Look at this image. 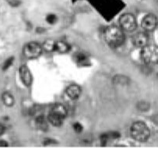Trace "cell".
I'll list each match as a JSON object with an SVG mask.
<instances>
[{
    "mask_svg": "<svg viewBox=\"0 0 158 148\" xmlns=\"http://www.w3.org/2000/svg\"><path fill=\"white\" fill-rule=\"evenodd\" d=\"M104 38L110 46L114 48L119 47L125 41V34L121 27L111 25L104 31Z\"/></svg>",
    "mask_w": 158,
    "mask_h": 148,
    "instance_id": "1",
    "label": "cell"
},
{
    "mask_svg": "<svg viewBox=\"0 0 158 148\" xmlns=\"http://www.w3.org/2000/svg\"><path fill=\"white\" fill-rule=\"evenodd\" d=\"M67 116V110L62 104H55L48 116V122L54 126H61Z\"/></svg>",
    "mask_w": 158,
    "mask_h": 148,
    "instance_id": "2",
    "label": "cell"
},
{
    "mask_svg": "<svg viewBox=\"0 0 158 148\" xmlns=\"http://www.w3.org/2000/svg\"><path fill=\"white\" fill-rule=\"evenodd\" d=\"M131 136L135 140L145 142L150 136V129L143 122H135L131 126Z\"/></svg>",
    "mask_w": 158,
    "mask_h": 148,
    "instance_id": "3",
    "label": "cell"
},
{
    "mask_svg": "<svg viewBox=\"0 0 158 148\" xmlns=\"http://www.w3.org/2000/svg\"><path fill=\"white\" fill-rule=\"evenodd\" d=\"M141 57L146 63L158 64V47L147 44L142 49Z\"/></svg>",
    "mask_w": 158,
    "mask_h": 148,
    "instance_id": "4",
    "label": "cell"
},
{
    "mask_svg": "<svg viewBox=\"0 0 158 148\" xmlns=\"http://www.w3.org/2000/svg\"><path fill=\"white\" fill-rule=\"evenodd\" d=\"M42 50L43 48L41 47V44L35 41H31L25 44L23 49V52L25 57L30 59H33L39 57L41 54L42 53Z\"/></svg>",
    "mask_w": 158,
    "mask_h": 148,
    "instance_id": "5",
    "label": "cell"
},
{
    "mask_svg": "<svg viewBox=\"0 0 158 148\" xmlns=\"http://www.w3.org/2000/svg\"><path fill=\"white\" fill-rule=\"evenodd\" d=\"M119 23L123 31L128 32L134 31L137 27L136 19L132 13H125L121 16L119 19Z\"/></svg>",
    "mask_w": 158,
    "mask_h": 148,
    "instance_id": "6",
    "label": "cell"
},
{
    "mask_svg": "<svg viewBox=\"0 0 158 148\" xmlns=\"http://www.w3.org/2000/svg\"><path fill=\"white\" fill-rule=\"evenodd\" d=\"M158 20L157 17L154 14L146 15L142 20V27L146 31H152L156 29L157 27Z\"/></svg>",
    "mask_w": 158,
    "mask_h": 148,
    "instance_id": "7",
    "label": "cell"
},
{
    "mask_svg": "<svg viewBox=\"0 0 158 148\" xmlns=\"http://www.w3.org/2000/svg\"><path fill=\"white\" fill-rule=\"evenodd\" d=\"M19 75L22 83L26 87H30L33 82V77L30 69L27 66H21L19 69Z\"/></svg>",
    "mask_w": 158,
    "mask_h": 148,
    "instance_id": "8",
    "label": "cell"
},
{
    "mask_svg": "<svg viewBox=\"0 0 158 148\" xmlns=\"http://www.w3.org/2000/svg\"><path fill=\"white\" fill-rule=\"evenodd\" d=\"M132 44L137 48H144L148 44V35L144 32L136 33L132 37Z\"/></svg>",
    "mask_w": 158,
    "mask_h": 148,
    "instance_id": "9",
    "label": "cell"
},
{
    "mask_svg": "<svg viewBox=\"0 0 158 148\" xmlns=\"http://www.w3.org/2000/svg\"><path fill=\"white\" fill-rule=\"evenodd\" d=\"M82 93V90L79 85L72 84L69 86L66 89V95L70 99L77 100L80 97Z\"/></svg>",
    "mask_w": 158,
    "mask_h": 148,
    "instance_id": "10",
    "label": "cell"
},
{
    "mask_svg": "<svg viewBox=\"0 0 158 148\" xmlns=\"http://www.w3.org/2000/svg\"><path fill=\"white\" fill-rule=\"evenodd\" d=\"M48 120L43 116H39L35 119V124L38 129L41 131H46L48 128Z\"/></svg>",
    "mask_w": 158,
    "mask_h": 148,
    "instance_id": "11",
    "label": "cell"
},
{
    "mask_svg": "<svg viewBox=\"0 0 158 148\" xmlns=\"http://www.w3.org/2000/svg\"><path fill=\"white\" fill-rule=\"evenodd\" d=\"M1 98H2V102H3V104H5L6 107L11 108L14 105L15 98L13 96V95H12L11 93H10V92H7L6 91V92L2 93Z\"/></svg>",
    "mask_w": 158,
    "mask_h": 148,
    "instance_id": "12",
    "label": "cell"
},
{
    "mask_svg": "<svg viewBox=\"0 0 158 148\" xmlns=\"http://www.w3.org/2000/svg\"><path fill=\"white\" fill-rule=\"evenodd\" d=\"M70 45L65 41H57L56 43V49L55 52H58L59 53H66L69 52Z\"/></svg>",
    "mask_w": 158,
    "mask_h": 148,
    "instance_id": "13",
    "label": "cell"
},
{
    "mask_svg": "<svg viewBox=\"0 0 158 148\" xmlns=\"http://www.w3.org/2000/svg\"><path fill=\"white\" fill-rule=\"evenodd\" d=\"M113 83L116 85L124 86L129 83V79L124 75H115L113 78Z\"/></svg>",
    "mask_w": 158,
    "mask_h": 148,
    "instance_id": "14",
    "label": "cell"
},
{
    "mask_svg": "<svg viewBox=\"0 0 158 148\" xmlns=\"http://www.w3.org/2000/svg\"><path fill=\"white\" fill-rule=\"evenodd\" d=\"M56 42H55L52 40H48V41H46L44 42L43 48L47 52H54L55 49H56Z\"/></svg>",
    "mask_w": 158,
    "mask_h": 148,
    "instance_id": "15",
    "label": "cell"
},
{
    "mask_svg": "<svg viewBox=\"0 0 158 148\" xmlns=\"http://www.w3.org/2000/svg\"><path fill=\"white\" fill-rule=\"evenodd\" d=\"M14 59H15L13 56H10V57H9L8 59L4 62L3 65H2V70H3V71H6V70H8L12 65H13V62H14Z\"/></svg>",
    "mask_w": 158,
    "mask_h": 148,
    "instance_id": "16",
    "label": "cell"
},
{
    "mask_svg": "<svg viewBox=\"0 0 158 148\" xmlns=\"http://www.w3.org/2000/svg\"><path fill=\"white\" fill-rule=\"evenodd\" d=\"M75 57H76V60H77V62L79 64H84L85 62H86V60H87V58H86V55H83V54L82 53L77 54Z\"/></svg>",
    "mask_w": 158,
    "mask_h": 148,
    "instance_id": "17",
    "label": "cell"
},
{
    "mask_svg": "<svg viewBox=\"0 0 158 148\" xmlns=\"http://www.w3.org/2000/svg\"><path fill=\"white\" fill-rule=\"evenodd\" d=\"M46 21L49 23V24H55L57 21V16L55 14H48L46 17Z\"/></svg>",
    "mask_w": 158,
    "mask_h": 148,
    "instance_id": "18",
    "label": "cell"
},
{
    "mask_svg": "<svg viewBox=\"0 0 158 148\" xmlns=\"http://www.w3.org/2000/svg\"><path fill=\"white\" fill-rule=\"evenodd\" d=\"M150 106H149L148 103H147L146 101H140L137 104V108L139 109L140 111H147L148 110Z\"/></svg>",
    "mask_w": 158,
    "mask_h": 148,
    "instance_id": "19",
    "label": "cell"
},
{
    "mask_svg": "<svg viewBox=\"0 0 158 148\" xmlns=\"http://www.w3.org/2000/svg\"><path fill=\"white\" fill-rule=\"evenodd\" d=\"M73 129L77 133H81L83 129V125H82L80 122H75V123L73 124Z\"/></svg>",
    "mask_w": 158,
    "mask_h": 148,
    "instance_id": "20",
    "label": "cell"
},
{
    "mask_svg": "<svg viewBox=\"0 0 158 148\" xmlns=\"http://www.w3.org/2000/svg\"><path fill=\"white\" fill-rule=\"evenodd\" d=\"M7 2H9L11 6L13 7H16V6H18L19 4H20V2H19L18 0H7Z\"/></svg>",
    "mask_w": 158,
    "mask_h": 148,
    "instance_id": "21",
    "label": "cell"
},
{
    "mask_svg": "<svg viewBox=\"0 0 158 148\" xmlns=\"http://www.w3.org/2000/svg\"><path fill=\"white\" fill-rule=\"evenodd\" d=\"M6 130V128L5 125L2 122H0V137H2L5 133Z\"/></svg>",
    "mask_w": 158,
    "mask_h": 148,
    "instance_id": "22",
    "label": "cell"
},
{
    "mask_svg": "<svg viewBox=\"0 0 158 148\" xmlns=\"http://www.w3.org/2000/svg\"><path fill=\"white\" fill-rule=\"evenodd\" d=\"M9 146L8 142L4 140H0V146L1 147H6Z\"/></svg>",
    "mask_w": 158,
    "mask_h": 148,
    "instance_id": "23",
    "label": "cell"
},
{
    "mask_svg": "<svg viewBox=\"0 0 158 148\" xmlns=\"http://www.w3.org/2000/svg\"><path fill=\"white\" fill-rule=\"evenodd\" d=\"M55 143V141L52 139H47V140H44V145H49V144H52V143Z\"/></svg>",
    "mask_w": 158,
    "mask_h": 148,
    "instance_id": "24",
    "label": "cell"
}]
</instances>
